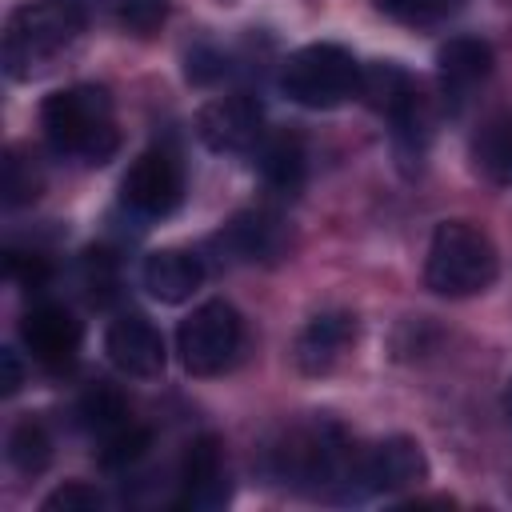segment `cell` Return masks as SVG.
Instances as JSON below:
<instances>
[{
  "instance_id": "2",
  "label": "cell",
  "mask_w": 512,
  "mask_h": 512,
  "mask_svg": "<svg viewBox=\"0 0 512 512\" xmlns=\"http://www.w3.org/2000/svg\"><path fill=\"white\" fill-rule=\"evenodd\" d=\"M496 280V248L492 240L464 224L444 220L432 232L428 260H424V284L436 296H476Z\"/></svg>"
},
{
  "instance_id": "24",
  "label": "cell",
  "mask_w": 512,
  "mask_h": 512,
  "mask_svg": "<svg viewBox=\"0 0 512 512\" xmlns=\"http://www.w3.org/2000/svg\"><path fill=\"white\" fill-rule=\"evenodd\" d=\"M164 0H124L120 4V20L132 28V32H152V28H160V20H164Z\"/></svg>"
},
{
  "instance_id": "27",
  "label": "cell",
  "mask_w": 512,
  "mask_h": 512,
  "mask_svg": "<svg viewBox=\"0 0 512 512\" xmlns=\"http://www.w3.org/2000/svg\"><path fill=\"white\" fill-rule=\"evenodd\" d=\"M0 364H4V396H12L16 388H20V380H24V372H20V360H16V352L12 348H0Z\"/></svg>"
},
{
  "instance_id": "4",
  "label": "cell",
  "mask_w": 512,
  "mask_h": 512,
  "mask_svg": "<svg viewBox=\"0 0 512 512\" xmlns=\"http://www.w3.org/2000/svg\"><path fill=\"white\" fill-rule=\"evenodd\" d=\"M280 88L304 108H336L360 92V64L340 44H308L284 60Z\"/></svg>"
},
{
  "instance_id": "1",
  "label": "cell",
  "mask_w": 512,
  "mask_h": 512,
  "mask_svg": "<svg viewBox=\"0 0 512 512\" xmlns=\"http://www.w3.org/2000/svg\"><path fill=\"white\" fill-rule=\"evenodd\" d=\"M40 128L56 156H76L84 164H104L120 144L112 124V100L96 84L52 92L40 104Z\"/></svg>"
},
{
  "instance_id": "10",
  "label": "cell",
  "mask_w": 512,
  "mask_h": 512,
  "mask_svg": "<svg viewBox=\"0 0 512 512\" xmlns=\"http://www.w3.org/2000/svg\"><path fill=\"white\" fill-rule=\"evenodd\" d=\"M20 340L44 368H64L80 352V320L64 304H36L20 320Z\"/></svg>"
},
{
  "instance_id": "23",
  "label": "cell",
  "mask_w": 512,
  "mask_h": 512,
  "mask_svg": "<svg viewBox=\"0 0 512 512\" xmlns=\"http://www.w3.org/2000/svg\"><path fill=\"white\" fill-rule=\"evenodd\" d=\"M376 4L388 16L408 20V24H432V20H440V16L460 8V0H376Z\"/></svg>"
},
{
  "instance_id": "26",
  "label": "cell",
  "mask_w": 512,
  "mask_h": 512,
  "mask_svg": "<svg viewBox=\"0 0 512 512\" xmlns=\"http://www.w3.org/2000/svg\"><path fill=\"white\" fill-rule=\"evenodd\" d=\"M8 272H12L16 280H24V284H40V280L48 276L44 260H40V256H24V252H8Z\"/></svg>"
},
{
  "instance_id": "8",
  "label": "cell",
  "mask_w": 512,
  "mask_h": 512,
  "mask_svg": "<svg viewBox=\"0 0 512 512\" xmlns=\"http://www.w3.org/2000/svg\"><path fill=\"white\" fill-rule=\"evenodd\" d=\"M104 352H108V360H112L120 372L140 376V380L160 376L164 364H168L160 328H156L148 316H140V312L116 316V320L108 324V332H104Z\"/></svg>"
},
{
  "instance_id": "28",
  "label": "cell",
  "mask_w": 512,
  "mask_h": 512,
  "mask_svg": "<svg viewBox=\"0 0 512 512\" xmlns=\"http://www.w3.org/2000/svg\"><path fill=\"white\" fill-rule=\"evenodd\" d=\"M504 400H508V412H512V384H508V396Z\"/></svg>"
},
{
  "instance_id": "11",
  "label": "cell",
  "mask_w": 512,
  "mask_h": 512,
  "mask_svg": "<svg viewBox=\"0 0 512 512\" xmlns=\"http://www.w3.org/2000/svg\"><path fill=\"white\" fill-rule=\"evenodd\" d=\"M356 340V316L352 312H320L312 316L296 336V364L308 376L328 372Z\"/></svg>"
},
{
  "instance_id": "15",
  "label": "cell",
  "mask_w": 512,
  "mask_h": 512,
  "mask_svg": "<svg viewBox=\"0 0 512 512\" xmlns=\"http://www.w3.org/2000/svg\"><path fill=\"white\" fill-rule=\"evenodd\" d=\"M436 64L448 88H472L492 72V48L476 36H452L436 52Z\"/></svg>"
},
{
  "instance_id": "12",
  "label": "cell",
  "mask_w": 512,
  "mask_h": 512,
  "mask_svg": "<svg viewBox=\"0 0 512 512\" xmlns=\"http://www.w3.org/2000/svg\"><path fill=\"white\" fill-rule=\"evenodd\" d=\"M184 504L188 508H220L228 500V476H224V452L216 436H200L184 452Z\"/></svg>"
},
{
  "instance_id": "16",
  "label": "cell",
  "mask_w": 512,
  "mask_h": 512,
  "mask_svg": "<svg viewBox=\"0 0 512 512\" xmlns=\"http://www.w3.org/2000/svg\"><path fill=\"white\" fill-rule=\"evenodd\" d=\"M220 240H224L228 252H236L240 260H264V256L276 252L280 232H276V220H272L268 212H256V208H252V212H236V216L224 224Z\"/></svg>"
},
{
  "instance_id": "9",
  "label": "cell",
  "mask_w": 512,
  "mask_h": 512,
  "mask_svg": "<svg viewBox=\"0 0 512 512\" xmlns=\"http://www.w3.org/2000/svg\"><path fill=\"white\" fill-rule=\"evenodd\" d=\"M424 476V452L416 440L408 436H388L380 444H372L364 456H356V472L352 484L360 492H396L408 488Z\"/></svg>"
},
{
  "instance_id": "22",
  "label": "cell",
  "mask_w": 512,
  "mask_h": 512,
  "mask_svg": "<svg viewBox=\"0 0 512 512\" xmlns=\"http://www.w3.org/2000/svg\"><path fill=\"white\" fill-rule=\"evenodd\" d=\"M40 508H44V512H100V508H104V496H100L92 484L72 480V484H64V488L48 492Z\"/></svg>"
},
{
  "instance_id": "3",
  "label": "cell",
  "mask_w": 512,
  "mask_h": 512,
  "mask_svg": "<svg viewBox=\"0 0 512 512\" xmlns=\"http://www.w3.org/2000/svg\"><path fill=\"white\" fill-rule=\"evenodd\" d=\"M84 28V16L72 0H32L8 16L4 28V68L12 80L32 76L44 60L68 48Z\"/></svg>"
},
{
  "instance_id": "21",
  "label": "cell",
  "mask_w": 512,
  "mask_h": 512,
  "mask_svg": "<svg viewBox=\"0 0 512 512\" xmlns=\"http://www.w3.org/2000/svg\"><path fill=\"white\" fill-rule=\"evenodd\" d=\"M36 196H40V172L32 168V160L12 152L4 164V204L16 208V204H28Z\"/></svg>"
},
{
  "instance_id": "19",
  "label": "cell",
  "mask_w": 512,
  "mask_h": 512,
  "mask_svg": "<svg viewBox=\"0 0 512 512\" xmlns=\"http://www.w3.org/2000/svg\"><path fill=\"white\" fill-rule=\"evenodd\" d=\"M8 460H12V468H16V472H24V476L44 472V468H48V460H52L48 428H44L40 420L24 416V420L8 432Z\"/></svg>"
},
{
  "instance_id": "20",
  "label": "cell",
  "mask_w": 512,
  "mask_h": 512,
  "mask_svg": "<svg viewBox=\"0 0 512 512\" xmlns=\"http://www.w3.org/2000/svg\"><path fill=\"white\" fill-rule=\"evenodd\" d=\"M148 440H152L148 428L128 424V428H120L116 436L104 440V448H100V464H104V468H128V464H136V460L144 456Z\"/></svg>"
},
{
  "instance_id": "7",
  "label": "cell",
  "mask_w": 512,
  "mask_h": 512,
  "mask_svg": "<svg viewBox=\"0 0 512 512\" xmlns=\"http://www.w3.org/2000/svg\"><path fill=\"white\" fill-rule=\"evenodd\" d=\"M196 136L212 152H248L264 140V112L248 92L216 96L196 116Z\"/></svg>"
},
{
  "instance_id": "18",
  "label": "cell",
  "mask_w": 512,
  "mask_h": 512,
  "mask_svg": "<svg viewBox=\"0 0 512 512\" xmlns=\"http://www.w3.org/2000/svg\"><path fill=\"white\" fill-rule=\"evenodd\" d=\"M76 416H80V424L88 428V432H96V436H116L120 428H128V400L112 388V384H92L84 396H80V404H76Z\"/></svg>"
},
{
  "instance_id": "17",
  "label": "cell",
  "mask_w": 512,
  "mask_h": 512,
  "mask_svg": "<svg viewBox=\"0 0 512 512\" xmlns=\"http://www.w3.org/2000/svg\"><path fill=\"white\" fill-rule=\"evenodd\" d=\"M472 156L480 172L496 184H512V116H492L480 124L472 140Z\"/></svg>"
},
{
  "instance_id": "5",
  "label": "cell",
  "mask_w": 512,
  "mask_h": 512,
  "mask_svg": "<svg viewBox=\"0 0 512 512\" xmlns=\"http://www.w3.org/2000/svg\"><path fill=\"white\" fill-rule=\"evenodd\" d=\"M240 336H244V324H240V312L228 304V300H204L176 332V352H180V364L192 372V376H216L224 372L236 352H240Z\"/></svg>"
},
{
  "instance_id": "13",
  "label": "cell",
  "mask_w": 512,
  "mask_h": 512,
  "mask_svg": "<svg viewBox=\"0 0 512 512\" xmlns=\"http://www.w3.org/2000/svg\"><path fill=\"white\" fill-rule=\"evenodd\" d=\"M140 280H144V288H148L152 300H160V304H180V300H188V296L200 288L204 264H200L192 252H184V248H160V252H152V256L144 260Z\"/></svg>"
},
{
  "instance_id": "14",
  "label": "cell",
  "mask_w": 512,
  "mask_h": 512,
  "mask_svg": "<svg viewBox=\"0 0 512 512\" xmlns=\"http://www.w3.org/2000/svg\"><path fill=\"white\" fill-rule=\"evenodd\" d=\"M260 176L276 192H296L304 184V140L296 132H276L260 140Z\"/></svg>"
},
{
  "instance_id": "6",
  "label": "cell",
  "mask_w": 512,
  "mask_h": 512,
  "mask_svg": "<svg viewBox=\"0 0 512 512\" xmlns=\"http://www.w3.org/2000/svg\"><path fill=\"white\" fill-rule=\"evenodd\" d=\"M180 196H184V172L176 156L164 148L140 152L120 180V200L136 216H168L180 204Z\"/></svg>"
},
{
  "instance_id": "25",
  "label": "cell",
  "mask_w": 512,
  "mask_h": 512,
  "mask_svg": "<svg viewBox=\"0 0 512 512\" xmlns=\"http://www.w3.org/2000/svg\"><path fill=\"white\" fill-rule=\"evenodd\" d=\"M220 76H224V56H216V52H208V48H200V52L188 56V80L212 84V80H220Z\"/></svg>"
}]
</instances>
